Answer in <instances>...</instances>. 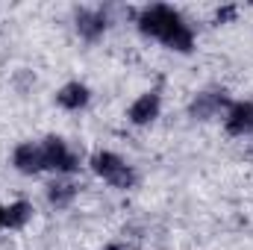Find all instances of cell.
I'll return each mask as SVG.
<instances>
[{
    "mask_svg": "<svg viewBox=\"0 0 253 250\" xmlns=\"http://www.w3.org/2000/svg\"><path fill=\"white\" fill-rule=\"evenodd\" d=\"M227 129L233 135H248L253 132V103H236L227 115Z\"/></svg>",
    "mask_w": 253,
    "mask_h": 250,
    "instance_id": "8",
    "label": "cell"
},
{
    "mask_svg": "<svg viewBox=\"0 0 253 250\" xmlns=\"http://www.w3.org/2000/svg\"><path fill=\"white\" fill-rule=\"evenodd\" d=\"M74 194H77V186L68 183V180H56L53 186L47 188V197H50L53 206H68V203L74 200Z\"/></svg>",
    "mask_w": 253,
    "mask_h": 250,
    "instance_id": "10",
    "label": "cell"
},
{
    "mask_svg": "<svg viewBox=\"0 0 253 250\" xmlns=\"http://www.w3.org/2000/svg\"><path fill=\"white\" fill-rule=\"evenodd\" d=\"M56 100H59V106H65V109H83L88 103V88L80 85V83H68L62 91L56 94Z\"/></svg>",
    "mask_w": 253,
    "mask_h": 250,
    "instance_id": "9",
    "label": "cell"
},
{
    "mask_svg": "<svg viewBox=\"0 0 253 250\" xmlns=\"http://www.w3.org/2000/svg\"><path fill=\"white\" fill-rule=\"evenodd\" d=\"M15 168H18L21 174H39V171L44 168V153H42V144H33V141L21 144V147L15 150Z\"/></svg>",
    "mask_w": 253,
    "mask_h": 250,
    "instance_id": "4",
    "label": "cell"
},
{
    "mask_svg": "<svg viewBox=\"0 0 253 250\" xmlns=\"http://www.w3.org/2000/svg\"><path fill=\"white\" fill-rule=\"evenodd\" d=\"M106 250H121V248H106Z\"/></svg>",
    "mask_w": 253,
    "mask_h": 250,
    "instance_id": "14",
    "label": "cell"
},
{
    "mask_svg": "<svg viewBox=\"0 0 253 250\" xmlns=\"http://www.w3.org/2000/svg\"><path fill=\"white\" fill-rule=\"evenodd\" d=\"M42 153H44V168H53V171H62V174H71L77 171V156L68 150L62 138L50 135L44 144H42Z\"/></svg>",
    "mask_w": 253,
    "mask_h": 250,
    "instance_id": "3",
    "label": "cell"
},
{
    "mask_svg": "<svg viewBox=\"0 0 253 250\" xmlns=\"http://www.w3.org/2000/svg\"><path fill=\"white\" fill-rule=\"evenodd\" d=\"M30 215H33V206L24 203V200H18V203H12V206L6 209V227L18 230V227H24V224L30 221Z\"/></svg>",
    "mask_w": 253,
    "mask_h": 250,
    "instance_id": "11",
    "label": "cell"
},
{
    "mask_svg": "<svg viewBox=\"0 0 253 250\" xmlns=\"http://www.w3.org/2000/svg\"><path fill=\"white\" fill-rule=\"evenodd\" d=\"M91 168H94V174L97 177H103L106 183H112L115 188H129L135 183V174H132V168L126 165L121 156H115V153H109V150H100V153H94V159H91Z\"/></svg>",
    "mask_w": 253,
    "mask_h": 250,
    "instance_id": "2",
    "label": "cell"
},
{
    "mask_svg": "<svg viewBox=\"0 0 253 250\" xmlns=\"http://www.w3.org/2000/svg\"><path fill=\"white\" fill-rule=\"evenodd\" d=\"M224 106H227V94H224V91H203V94L194 97L191 115H194V118H212V115H218Z\"/></svg>",
    "mask_w": 253,
    "mask_h": 250,
    "instance_id": "5",
    "label": "cell"
},
{
    "mask_svg": "<svg viewBox=\"0 0 253 250\" xmlns=\"http://www.w3.org/2000/svg\"><path fill=\"white\" fill-rule=\"evenodd\" d=\"M230 18H236V6H224V9H218V21H230Z\"/></svg>",
    "mask_w": 253,
    "mask_h": 250,
    "instance_id": "12",
    "label": "cell"
},
{
    "mask_svg": "<svg viewBox=\"0 0 253 250\" xmlns=\"http://www.w3.org/2000/svg\"><path fill=\"white\" fill-rule=\"evenodd\" d=\"M0 227H6V209L0 206Z\"/></svg>",
    "mask_w": 253,
    "mask_h": 250,
    "instance_id": "13",
    "label": "cell"
},
{
    "mask_svg": "<svg viewBox=\"0 0 253 250\" xmlns=\"http://www.w3.org/2000/svg\"><path fill=\"white\" fill-rule=\"evenodd\" d=\"M159 115V94L156 91H147V94H141L132 106H129V121L132 124H150L153 118Z\"/></svg>",
    "mask_w": 253,
    "mask_h": 250,
    "instance_id": "6",
    "label": "cell"
},
{
    "mask_svg": "<svg viewBox=\"0 0 253 250\" xmlns=\"http://www.w3.org/2000/svg\"><path fill=\"white\" fill-rule=\"evenodd\" d=\"M138 30L144 36H153L159 39L162 44H168L171 50H180V53H189L191 44H194V36L186 27V21L165 3H153L147 9H141L138 15Z\"/></svg>",
    "mask_w": 253,
    "mask_h": 250,
    "instance_id": "1",
    "label": "cell"
},
{
    "mask_svg": "<svg viewBox=\"0 0 253 250\" xmlns=\"http://www.w3.org/2000/svg\"><path fill=\"white\" fill-rule=\"evenodd\" d=\"M77 30H80V36H83V39L94 42V39H97V36H103V30H106V15H103V12L80 9V12H77Z\"/></svg>",
    "mask_w": 253,
    "mask_h": 250,
    "instance_id": "7",
    "label": "cell"
}]
</instances>
